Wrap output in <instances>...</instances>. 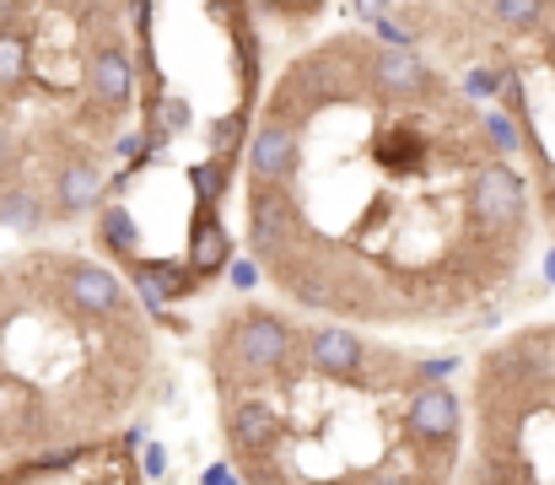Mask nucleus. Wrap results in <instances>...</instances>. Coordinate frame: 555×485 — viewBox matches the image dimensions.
I'll return each mask as SVG.
<instances>
[{"label":"nucleus","mask_w":555,"mask_h":485,"mask_svg":"<svg viewBox=\"0 0 555 485\" xmlns=\"http://www.w3.org/2000/svg\"><path fill=\"white\" fill-rule=\"evenodd\" d=\"M264 119L302 141L286 189L248 183L292 216V248L264 270L292 303L340 323H437L518 276L524 248L475 205L502 157L486 114L415 49L335 33L286 65Z\"/></svg>","instance_id":"obj_1"},{"label":"nucleus","mask_w":555,"mask_h":485,"mask_svg":"<svg viewBox=\"0 0 555 485\" xmlns=\"http://www.w3.org/2000/svg\"><path fill=\"white\" fill-rule=\"evenodd\" d=\"M297 356H302V329L286 323L281 314L254 308V303L221 314L216 345H210V378H216L221 405L264 394Z\"/></svg>","instance_id":"obj_2"},{"label":"nucleus","mask_w":555,"mask_h":485,"mask_svg":"<svg viewBox=\"0 0 555 485\" xmlns=\"http://www.w3.org/2000/svg\"><path fill=\"white\" fill-rule=\"evenodd\" d=\"M103 11H92V33H87V103L98 114H125L135 98V60L119 43V33H98Z\"/></svg>","instance_id":"obj_3"},{"label":"nucleus","mask_w":555,"mask_h":485,"mask_svg":"<svg viewBox=\"0 0 555 485\" xmlns=\"http://www.w3.org/2000/svg\"><path fill=\"white\" fill-rule=\"evenodd\" d=\"M60 281H65V297L87 314V319H103V323H125L135 319V308H130V292H125V281L114 276V270H103V265H92V259H60Z\"/></svg>","instance_id":"obj_4"},{"label":"nucleus","mask_w":555,"mask_h":485,"mask_svg":"<svg viewBox=\"0 0 555 485\" xmlns=\"http://www.w3.org/2000/svg\"><path fill=\"white\" fill-rule=\"evenodd\" d=\"M302 356L324 378H362L372 361V340H362L346 323H313V329H302Z\"/></svg>","instance_id":"obj_5"},{"label":"nucleus","mask_w":555,"mask_h":485,"mask_svg":"<svg viewBox=\"0 0 555 485\" xmlns=\"http://www.w3.org/2000/svg\"><path fill=\"white\" fill-rule=\"evenodd\" d=\"M103 189H108V173H103V162H98V157H81V162H70V167H60V173L49 178L43 200H49V216H54V221H81L87 210H98Z\"/></svg>","instance_id":"obj_6"},{"label":"nucleus","mask_w":555,"mask_h":485,"mask_svg":"<svg viewBox=\"0 0 555 485\" xmlns=\"http://www.w3.org/2000/svg\"><path fill=\"white\" fill-rule=\"evenodd\" d=\"M189 270L199 276V281H210V276H221L227 265H232V232H227V221L221 216H194L189 221Z\"/></svg>","instance_id":"obj_7"},{"label":"nucleus","mask_w":555,"mask_h":485,"mask_svg":"<svg viewBox=\"0 0 555 485\" xmlns=\"http://www.w3.org/2000/svg\"><path fill=\"white\" fill-rule=\"evenodd\" d=\"M0 221L11 227V232H38L43 221H49V200L38 194V189H5L0 194Z\"/></svg>","instance_id":"obj_8"},{"label":"nucleus","mask_w":555,"mask_h":485,"mask_svg":"<svg viewBox=\"0 0 555 485\" xmlns=\"http://www.w3.org/2000/svg\"><path fill=\"white\" fill-rule=\"evenodd\" d=\"M16 167H22V141H16V130L0 119V194L22 183V173H16Z\"/></svg>","instance_id":"obj_9"},{"label":"nucleus","mask_w":555,"mask_h":485,"mask_svg":"<svg viewBox=\"0 0 555 485\" xmlns=\"http://www.w3.org/2000/svg\"><path fill=\"white\" fill-rule=\"evenodd\" d=\"M367 485H410V481H399V475H372Z\"/></svg>","instance_id":"obj_10"},{"label":"nucleus","mask_w":555,"mask_h":485,"mask_svg":"<svg viewBox=\"0 0 555 485\" xmlns=\"http://www.w3.org/2000/svg\"><path fill=\"white\" fill-rule=\"evenodd\" d=\"M551 281H555V254H551Z\"/></svg>","instance_id":"obj_11"},{"label":"nucleus","mask_w":555,"mask_h":485,"mask_svg":"<svg viewBox=\"0 0 555 485\" xmlns=\"http://www.w3.org/2000/svg\"><path fill=\"white\" fill-rule=\"evenodd\" d=\"M551 221H555V216H551Z\"/></svg>","instance_id":"obj_12"}]
</instances>
